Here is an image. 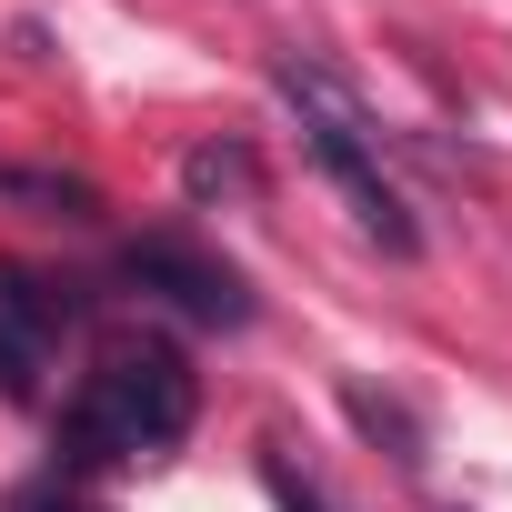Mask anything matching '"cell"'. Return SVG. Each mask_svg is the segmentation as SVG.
Listing matches in <instances>:
<instances>
[{
	"mask_svg": "<svg viewBox=\"0 0 512 512\" xmlns=\"http://www.w3.org/2000/svg\"><path fill=\"white\" fill-rule=\"evenodd\" d=\"M191 412H201V382L181 372V352H161V342L111 352V362L81 382V402L61 412V462H71V472H91V462L171 452V442L191 432Z\"/></svg>",
	"mask_w": 512,
	"mask_h": 512,
	"instance_id": "6da1fadb",
	"label": "cell"
},
{
	"mask_svg": "<svg viewBox=\"0 0 512 512\" xmlns=\"http://www.w3.org/2000/svg\"><path fill=\"white\" fill-rule=\"evenodd\" d=\"M272 91L302 111V141H312V161L342 181L352 221L392 251V262H412V251H422V221H412L402 191L382 181V131H372V111L352 101V81H332L322 61H272Z\"/></svg>",
	"mask_w": 512,
	"mask_h": 512,
	"instance_id": "7a4b0ae2",
	"label": "cell"
},
{
	"mask_svg": "<svg viewBox=\"0 0 512 512\" xmlns=\"http://www.w3.org/2000/svg\"><path fill=\"white\" fill-rule=\"evenodd\" d=\"M121 282H141L151 302H171V312H191V322H211V332H241V322H251L241 272L211 262V251H191V241H131V251H121Z\"/></svg>",
	"mask_w": 512,
	"mask_h": 512,
	"instance_id": "3957f363",
	"label": "cell"
},
{
	"mask_svg": "<svg viewBox=\"0 0 512 512\" xmlns=\"http://www.w3.org/2000/svg\"><path fill=\"white\" fill-rule=\"evenodd\" d=\"M342 412H352V422H362L372 442H392V462H402V472H422V462H432L422 422H412V412H402L392 392H372V382H342Z\"/></svg>",
	"mask_w": 512,
	"mask_h": 512,
	"instance_id": "277c9868",
	"label": "cell"
},
{
	"mask_svg": "<svg viewBox=\"0 0 512 512\" xmlns=\"http://www.w3.org/2000/svg\"><path fill=\"white\" fill-rule=\"evenodd\" d=\"M181 191H191V201H221V191L251 201V191H262V161H251L241 141H201V151L181 161Z\"/></svg>",
	"mask_w": 512,
	"mask_h": 512,
	"instance_id": "5b68a950",
	"label": "cell"
},
{
	"mask_svg": "<svg viewBox=\"0 0 512 512\" xmlns=\"http://www.w3.org/2000/svg\"><path fill=\"white\" fill-rule=\"evenodd\" d=\"M0 322H21V332L61 342V332L81 322V302H71V292H51V282H31V272H0Z\"/></svg>",
	"mask_w": 512,
	"mask_h": 512,
	"instance_id": "8992f818",
	"label": "cell"
},
{
	"mask_svg": "<svg viewBox=\"0 0 512 512\" xmlns=\"http://www.w3.org/2000/svg\"><path fill=\"white\" fill-rule=\"evenodd\" d=\"M262 482H272V502H282V512H342V502H332L312 472H292V452H282V442L262 452Z\"/></svg>",
	"mask_w": 512,
	"mask_h": 512,
	"instance_id": "52a82bcc",
	"label": "cell"
},
{
	"mask_svg": "<svg viewBox=\"0 0 512 512\" xmlns=\"http://www.w3.org/2000/svg\"><path fill=\"white\" fill-rule=\"evenodd\" d=\"M41 362H51V342H41V332L0 322V392H31V382H41Z\"/></svg>",
	"mask_w": 512,
	"mask_h": 512,
	"instance_id": "ba28073f",
	"label": "cell"
},
{
	"mask_svg": "<svg viewBox=\"0 0 512 512\" xmlns=\"http://www.w3.org/2000/svg\"><path fill=\"white\" fill-rule=\"evenodd\" d=\"M11 512H101V502H81V492H71V482H31V492H21V502H11Z\"/></svg>",
	"mask_w": 512,
	"mask_h": 512,
	"instance_id": "9c48e42d",
	"label": "cell"
}]
</instances>
